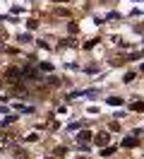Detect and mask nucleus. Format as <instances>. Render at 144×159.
<instances>
[{
    "mask_svg": "<svg viewBox=\"0 0 144 159\" xmlns=\"http://www.w3.org/2000/svg\"><path fill=\"white\" fill-rule=\"evenodd\" d=\"M5 77H7L10 82H17V80H22L24 75H22V68H7L5 70Z\"/></svg>",
    "mask_w": 144,
    "mask_h": 159,
    "instance_id": "1",
    "label": "nucleus"
},
{
    "mask_svg": "<svg viewBox=\"0 0 144 159\" xmlns=\"http://www.w3.org/2000/svg\"><path fill=\"white\" fill-rule=\"evenodd\" d=\"M77 97H98V89H84V92H72L70 99H77Z\"/></svg>",
    "mask_w": 144,
    "mask_h": 159,
    "instance_id": "2",
    "label": "nucleus"
},
{
    "mask_svg": "<svg viewBox=\"0 0 144 159\" xmlns=\"http://www.w3.org/2000/svg\"><path fill=\"white\" fill-rule=\"evenodd\" d=\"M94 142L98 145V147H106V145L111 142V135H108V133H98V135L94 138Z\"/></svg>",
    "mask_w": 144,
    "mask_h": 159,
    "instance_id": "3",
    "label": "nucleus"
},
{
    "mask_svg": "<svg viewBox=\"0 0 144 159\" xmlns=\"http://www.w3.org/2000/svg\"><path fill=\"white\" fill-rule=\"evenodd\" d=\"M120 145H123V147H127V149H132V147H137V145H139V138H125Z\"/></svg>",
    "mask_w": 144,
    "mask_h": 159,
    "instance_id": "4",
    "label": "nucleus"
},
{
    "mask_svg": "<svg viewBox=\"0 0 144 159\" xmlns=\"http://www.w3.org/2000/svg\"><path fill=\"white\" fill-rule=\"evenodd\" d=\"M89 140H91V133H89V130H82V133L77 135V142H79V145H82V142H89Z\"/></svg>",
    "mask_w": 144,
    "mask_h": 159,
    "instance_id": "5",
    "label": "nucleus"
},
{
    "mask_svg": "<svg viewBox=\"0 0 144 159\" xmlns=\"http://www.w3.org/2000/svg\"><path fill=\"white\" fill-rule=\"evenodd\" d=\"M108 104H111V106H123V99H120V97H111Z\"/></svg>",
    "mask_w": 144,
    "mask_h": 159,
    "instance_id": "6",
    "label": "nucleus"
},
{
    "mask_svg": "<svg viewBox=\"0 0 144 159\" xmlns=\"http://www.w3.org/2000/svg\"><path fill=\"white\" fill-rule=\"evenodd\" d=\"M130 109H132V111H144V101H134Z\"/></svg>",
    "mask_w": 144,
    "mask_h": 159,
    "instance_id": "7",
    "label": "nucleus"
},
{
    "mask_svg": "<svg viewBox=\"0 0 144 159\" xmlns=\"http://www.w3.org/2000/svg\"><path fill=\"white\" fill-rule=\"evenodd\" d=\"M134 77H137L134 72H127V75H125V80H123V82H127V84H130V82H134Z\"/></svg>",
    "mask_w": 144,
    "mask_h": 159,
    "instance_id": "8",
    "label": "nucleus"
},
{
    "mask_svg": "<svg viewBox=\"0 0 144 159\" xmlns=\"http://www.w3.org/2000/svg\"><path fill=\"white\" fill-rule=\"evenodd\" d=\"M115 152V147H106L103 152H101V157H111V154H113Z\"/></svg>",
    "mask_w": 144,
    "mask_h": 159,
    "instance_id": "9",
    "label": "nucleus"
},
{
    "mask_svg": "<svg viewBox=\"0 0 144 159\" xmlns=\"http://www.w3.org/2000/svg\"><path fill=\"white\" fill-rule=\"evenodd\" d=\"M139 70H142V75H144V65H142V68H139Z\"/></svg>",
    "mask_w": 144,
    "mask_h": 159,
    "instance_id": "10",
    "label": "nucleus"
}]
</instances>
